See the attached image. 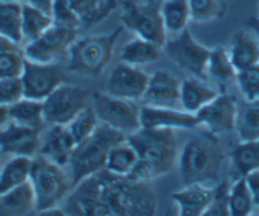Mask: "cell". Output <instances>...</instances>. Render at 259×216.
Here are the masks:
<instances>
[{
    "instance_id": "d6a6232c",
    "label": "cell",
    "mask_w": 259,
    "mask_h": 216,
    "mask_svg": "<svg viewBox=\"0 0 259 216\" xmlns=\"http://www.w3.org/2000/svg\"><path fill=\"white\" fill-rule=\"evenodd\" d=\"M23 4L21 2H0V35L23 44Z\"/></svg>"
},
{
    "instance_id": "44dd1931",
    "label": "cell",
    "mask_w": 259,
    "mask_h": 216,
    "mask_svg": "<svg viewBox=\"0 0 259 216\" xmlns=\"http://www.w3.org/2000/svg\"><path fill=\"white\" fill-rule=\"evenodd\" d=\"M36 214V197L30 180L0 196V216Z\"/></svg>"
},
{
    "instance_id": "e0dca14e",
    "label": "cell",
    "mask_w": 259,
    "mask_h": 216,
    "mask_svg": "<svg viewBox=\"0 0 259 216\" xmlns=\"http://www.w3.org/2000/svg\"><path fill=\"white\" fill-rule=\"evenodd\" d=\"M74 147L76 140L71 135L68 124H47L41 132L38 154L61 166H68Z\"/></svg>"
},
{
    "instance_id": "836d02e7",
    "label": "cell",
    "mask_w": 259,
    "mask_h": 216,
    "mask_svg": "<svg viewBox=\"0 0 259 216\" xmlns=\"http://www.w3.org/2000/svg\"><path fill=\"white\" fill-rule=\"evenodd\" d=\"M230 216H249L254 211V201L252 194L249 190L247 180L245 177H235L232 182V189H230Z\"/></svg>"
},
{
    "instance_id": "7a4b0ae2",
    "label": "cell",
    "mask_w": 259,
    "mask_h": 216,
    "mask_svg": "<svg viewBox=\"0 0 259 216\" xmlns=\"http://www.w3.org/2000/svg\"><path fill=\"white\" fill-rule=\"evenodd\" d=\"M225 163V151L216 134L200 130L192 135L178 154V175L183 185L189 184H216L221 166Z\"/></svg>"
},
{
    "instance_id": "8992f818",
    "label": "cell",
    "mask_w": 259,
    "mask_h": 216,
    "mask_svg": "<svg viewBox=\"0 0 259 216\" xmlns=\"http://www.w3.org/2000/svg\"><path fill=\"white\" fill-rule=\"evenodd\" d=\"M123 26L116 28L107 35H92L85 38H76L69 47V71L87 74V76H99L107 64L111 62Z\"/></svg>"
},
{
    "instance_id": "1f68e13d",
    "label": "cell",
    "mask_w": 259,
    "mask_h": 216,
    "mask_svg": "<svg viewBox=\"0 0 259 216\" xmlns=\"http://www.w3.org/2000/svg\"><path fill=\"white\" fill-rule=\"evenodd\" d=\"M137 161H139V152H137V149L133 147L128 140H123V142L116 144L109 151L106 169L114 173V175L128 177L130 171L133 169V166L137 164Z\"/></svg>"
},
{
    "instance_id": "6da1fadb",
    "label": "cell",
    "mask_w": 259,
    "mask_h": 216,
    "mask_svg": "<svg viewBox=\"0 0 259 216\" xmlns=\"http://www.w3.org/2000/svg\"><path fill=\"white\" fill-rule=\"evenodd\" d=\"M62 209L85 216H152L157 213V196L150 182L102 169L74 185Z\"/></svg>"
},
{
    "instance_id": "f35d334b",
    "label": "cell",
    "mask_w": 259,
    "mask_h": 216,
    "mask_svg": "<svg viewBox=\"0 0 259 216\" xmlns=\"http://www.w3.org/2000/svg\"><path fill=\"white\" fill-rule=\"evenodd\" d=\"M232 178H227V180H221L214 185L212 189V199L207 206L206 213L207 216H230V207H228V201H230V189H232Z\"/></svg>"
},
{
    "instance_id": "4316f807",
    "label": "cell",
    "mask_w": 259,
    "mask_h": 216,
    "mask_svg": "<svg viewBox=\"0 0 259 216\" xmlns=\"http://www.w3.org/2000/svg\"><path fill=\"white\" fill-rule=\"evenodd\" d=\"M237 68L230 59L228 49L214 47L211 49L209 61H207V78L218 87H227L237 80Z\"/></svg>"
},
{
    "instance_id": "4dcf8cb0",
    "label": "cell",
    "mask_w": 259,
    "mask_h": 216,
    "mask_svg": "<svg viewBox=\"0 0 259 216\" xmlns=\"http://www.w3.org/2000/svg\"><path fill=\"white\" fill-rule=\"evenodd\" d=\"M54 24V19L49 12L33 7L30 4H23V21H21V30H23V40L31 41L44 35Z\"/></svg>"
},
{
    "instance_id": "ee69618b",
    "label": "cell",
    "mask_w": 259,
    "mask_h": 216,
    "mask_svg": "<svg viewBox=\"0 0 259 216\" xmlns=\"http://www.w3.org/2000/svg\"><path fill=\"white\" fill-rule=\"evenodd\" d=\"M9 123V109L4 106H0V130Z\"/></svg>"
},
{
    "instance_id": "8fae6325",
    "label": "cell",
    "mask_w": 259,
    "mask_h": 216,
    "mask_svg": "<svg viewBox=\"0 0 259 216\" xmlns=\"http://www.w3.org/2000/svg\"><path fill=\"white\" fill-rule=\"evenodd\" d=\"M78 30L54 23L44 35L24 45L26 59L35 62H56L69 52V47L76 41Z\"/></svg>"
},
{
    "instance_id": "f1b7e54d",
    "label": "cell",
    "mask_w": 259,
    "mask_h": 216,
    "mask_svg": "<svg viewBox=\"0 0 259 216\" xmlns=\"http://www.w3.org/2000/svg\"><path fill=\"white\" fill-rule=\"evenodd\" d=\"M80 14L83 28H90L104 21L118 6V0H69Z\"/></svg>"
},
{
    "instance_id": "d590c367",
    "label": "cell",
    "mask_w": 259,
    "mask_h": 216,
    "mask_svg": "<svg viewBox=\"0 0 259 216\" xmlns=\"http://www.w3.org/2000/svg\"><path fill=\"white\" fill-rule=\"evenodd\" d=\"M99 124H100V119L97 113H95V109L92 106H87L81 113H78L68 123V128L71 132V135H73V139L76 140V144H80L97 130Z\"/></svg>"
},
{
    "instance_id": "8d00e7d4",
    "label": "cell",
    "mask_w": 259,
    "mask_h": 216,
    "mask_svg": "<svg viewBox=\"0 0 259 216\" xmlns=\"http://www.w3.org/2000/svg\"><path fill=\"white\" fill-rule=\"evenodd\" d=\"M190 16L195 23L220 19L225 14V6L221 0H189Z\"/></svg>"
},
{
    "instance_id": "3957f363",
    "label": "cell",
    "mask_w": 259,
    "mask_h": 216,
    "mask_svg": "<svg viewBox=\"0 0 259 216\" xmlns=\"http://www.w3.org/2000/svg\"><path fill=\"white\" fill-rule=\"evenodd\" d=\"M123 140H126V135L100 123L97 130L89 139L76 144L69 163L66 166L73 187L80 184L81 180H85L87 177L106 169L109 151Z\"/></svg>"
},
{
    "instance_id": "cb8c5ba5",
    "label": "cell",
    "mask_w": 259,
    "mask_h": 216,
    "mask_svg": "<svg viewBox=\"0 0 259 216\" xmlns=\"http://www.w3.org/2000/svg\"><path fill=\"white\" fill-rule=\"evenodd\" d=\"M33 157L9 156L0 166V196L30 180Z\"/></svg>"
},
{
    "instance_id": "2e32d148",
    "label": "cell",
    "mask_w": 259,
    "mask_h": 216,
    "mask_svg": "<svg viewBox=\"0 0 259 216\" xmlns=\"http://www.w3.org/2000/svg\"><path fill=\"white\" fill-rule=\"evenodd\" d=\"M142 128H173V130H195L199 128L197 116L177 107L140 106Z\"/></svg>"
},
{
    "instance_id": "ba28073f",
    "label": "cell",
    "mask_w": 259,
    "mask_h": 216,
    "mask_svg": "<svg viewBox=\"0 0 259 216\" xmlns=\"http://www.w3.org/2000/svg\"><path fill=\"white\" fill-rule=\"evenodd\" d=\"M92 107L97 113L100 123L114 128L124 135H132L140 130V106L135 101L121 99L111 94H92Z\"/></svg>"
},
{
    "instance_id": "e575fe53",
    "label": "cell",
    "mask_w": 259,
    "mask_h": 216,
    "mask_svg": "<svg viewBox=\"0 0 259 216\" xmlns=\"http://www.w3.org/2000/svg\"><path fill=\"white\" fill-rule=\"evenodd\" d=\"M235 130L239 134V140L259 139V101L247 102L244 107H239Z\"/></svg>"
},
{
    "instance_id": "277c9868",
    "label": "cell",
    "mask_w": 259,
    "mask_h": 216,
    "mask_svg": "<svg viewBox=\"0 0 259 216\" xmlns=\"http://www.w3.org/2000/svg\"><path fill=\"white\" fill-rule=\"evenodd\" d=\"M126 140L139 152V159L149 168L150 175L159 178L178 163V140L173 128H140Z\"/></svg>"
},
{
    "instance_id": "52a82bcc",
    "label": "cell",
    "mask_w": 259,
    "mask_h": 216,
    "mask_svg": "<svg viewBox=\"0 0 259 216\" xmlns=\"http://www.w3.org/2000/svg\"><path fill=\"white\" fill-rule=\"evenodd\" d=\"M121 23L137 36L154 41L161 47H164L166 40H168V31H166L164 19H162L161 6L156 0H147V2L126 0L123 4Z\"/></svg>"
},
{
    "instance_id": "60d3db41",
    "label": "cell",
    "mask_w": 259,
    "mask_h": 216,
    "mask_svg": "<svg viewBox=\"0 0 259 216\" xmlns=\"http://www.w3.org/2000/svg\"><path fill=\"white\" fill-rule=\"evenodd\" d=\"M24 97L21 78H0V106L9 107Z\"/></svg>"
},
{
    "instance_id": "f546056e",
    "label": "cell",
    "mask_w": 259,
    "mask_h": 216,
    "mask_svg": "<svg viewBox=\"0 0 259 216\" xmlns=\"http://www.w3.org/2000/svg\"><path fill=\"white\" fill-rule=\"evenodd\" d=\"M161 12L168 35L183 31L192 21L189 0H162Z\"/></svg>"
},
{
    "instance_id": "ac0fdd59",
    "label": "cell",
    "mask_w": 259,
    "mask_h": 216,
    "mask_svg": "<svg viewBox=\"0 0 259 216\" xmlns=\"http://www.w3.org/2000/svg\"><path fill=\"white\" fill-rule=\"evenodd\" d=\"M180 89H182V81L175 74L166 69H157L150 74L147 90L142 97V104L177 107V104H180Z\"/></svg>"
},
{
    "instance_id": "74e56055",
    "label": "cell",
    "mask_w": 259,
    "mask_h": 216,
    "mask_svg": "<svg viewBox=\"0 0 259 216\" xmlns=\"http://www.w3.org/2000/svg\"><path fill=\"white\" fill-rule=\"evenodd\" d=\"M237 87L245 102L259 101V62L237 73Z\"/></svg>"
},
{
    "instance_id": "ffe728a7",
    "label": "cell",
    "mask_w": 259,
    "mask_h": 216,
    "mask_svg": "<svg viewBox=\"0 0 259 216\" xmlns=\"http://www.w3.org/2000/svg\"><path fill=\"white\" fill-rule=\"evenodd\" d=\"M228 54L237 71L245 69L259 62V36L254 31L239 30L232 36L228 45Z\"/></svg>"
},
{
    "instance_id": "bcb514c9",
    "label": "cell",
    "mask_w": 259,
    "mask_h": 216,
    "mask_svg": "<svg viewBox=\"0 0 259 216\" xmlns=\"http://www.w3.org/2000/svg\"><path fill=\"white\" fill-rule=\"evenodd\" d=\"M4 157H6V154H4L2 149H0V166H2V163H4V161H6V159H4Z\"/></svg>"
},
{
    "instance_id": "7dc6e473",
    "label": "cell",
    "mask_w": 259,
    "mask_h": 216,
    "mask_svg": "<svg viewBox=\"0 0 259 216\" xmlns=\"http://www.w3.org/2000/svg\"><path fill=\"white\" fill-rule=\"evenodd\" d=\"M0 2H21V4H24V0H0Z\"/></svg>"
},
{
    "instance_id": "603a6c76",
    "label": "cell",
    "mask_w": 259,
    "mask_h": 216,
    "mask_svg": "<svg viewBox=\"0 0 259 216\" xmlns=\"http://www.w3.org/2000/svg\"><path fill=\"white\" fill-rule=\"evenodd\" d=\"M232 173L235 177H247L250 171L259 169V139L239 140L230 152Z\"/></svg>"
},
{
    "instance_id": "d6986e66",
    "label": "cell",
    "mask_w": 259,
    "mask_h": 216,
    "mask_svg": "<svg viewBox=\"0 0 259 216\" xmlns=\"http://www.w3.org/2000/svg\"><path fill=\"white\" fill-rule=\"evenodd\" d=\"M212 185L206 184H189L183 189L171 194V199L177 204L180 216H200L206 213L212 199Z\"/></svg>"
},
{
    "instance_id": "30bf717a",
    "label": "cell",
    "mask_w": 259,
    "mask_h": 216,
    "mask_svg": "<svg viewBox=\"0 0 259 216\" xmlns=\"http://www.w3.org/2000/svg\"><path fill=\"white\" fill-rule=\"evenodd\" d=\"M92 95L78 85L62 83L44 101L47 124H68L78 113L89 106Z\"/></svg>"
},
{
    "instance_id": "484cf974",
    "label": "cell",
    "mask_w": 259,
    "mask_h": 216,
    "mask_svg": "<svg viewBox=\"0 0 259 216\" xmlns=\"http://www.w3.org/2000/svg\"><path fill=\"white\" fill-rule=\"evenodd\" d=\"M9 109V121L24 124L33 128H45V114H44V101L23 97L21 101L7 107Z\"/></svg>"
},
{
    "instance_id": "7402d4cb",
    "label": "cell",
    "mask_w": 259,
    "mask_h": 216,
    "mask_svg": "<svg viewBox=\"0 0 259 216\" xmlns=\"http://www.w3.org/2000/svg\"><path fill=\"white\" fill-rule=\"evenodd\" d=\"M218 95L216 89L207 85L204 80L195 76L185 78L182 81V89H180V106L187 113L195 114L197 111L202 109L206 104H209L212 99Z\"/></svg>"
},
{
    "instance_id": "9c48e42d",
    "label": "cell",
    "mask_w": 259,
    "mask_h": 216,
    "mask_svg": "<svg viewBox=\"0 0 259 216\" xmlns=\"http://www.w3.org/2000/svg\"><path fill=\"white\" fill-rule=\"evenodd\" d=\"M162 51L180 69L200 80H207V61L211 49L199 44L187 28L177 33L171 40H166Z\"/></svg>"
},
{
    "instance_id": "d4e9b609",
    "label": "cell",
    "mask_w": 259,
    "mask_h": 216,
    "mask_svg": "<svg viewBox=\"0 0 259 216\" xmlns=\"http://www.w3.org/2000/svg\"><path fill=\"white\" fill-rule=\"evenodd\" d=\"M24 64L26 56L21 44L0 35V78H21Z\"/></svg>"
},
{
    "instance_id": "4fadbf2b",
    "label": "cell",
    "mask_w": 259,
    "mask_h": 216,
    "mask_svg": "<svg viewBox=\"0 0 259 216\" xmlns=\"http://www.w3.org/2000/svg\"><path fill=\"white\" fill-rule=\"evenodd\" d=\"M200 128L212 132L216 135L230 134L237 128L239 104L228 94H218L214 99L195 113Z\"/></svg>"
},
{
    "instance_id": "f6af8a7d",
    "label": "cell",
    "mask_w": 259,
    "mask_h": 216,
    "mask_svg": "<svg viewBox=\"0 0 259 216\" xmlns=\"http://www.w3.org/2000/svg\"><path fill=\"white\" fill-rule=\"evenodd\" d=\"M247 28L259 36V18H249L247 19Z\"/></svg>"
},
{
    "instance_id": "7c38bea8",
    "label": "cell",
    "mask_w": 259,
    "mask_h": 216,
    "mask_svg": "<svg viewBox=\"0 0 259 216\" xmlns=\"http://www.w3.org/2000/svg\"><path fill=\"white\" fill-rule=\"evenodd\" d=\"M21 81L24 97L45 101L57 87L64 83V73L56 62H35L26 59Z\"/></svg>"
},
{
    "instance_id": "ab89813d",
    "label": "cell",
    "mask_w": 259,
    "mask_h": 216,
    "mask_svg": "<svg viewBox=\"0 0 259 216\" xmlns=\"http://www.w3.org/2000/svg\"><path fill=\"white\" fill-rule=\"evenodd\" d=\"M50 16H52L54 23L61 24V26L74 28V30H80V28H83L80 14H78L76 9L71 6L69 0H54Z\"/></svg>"
},
{
    "instance_id": "5b68a950",
    "label": "cell",
    "mask_w": 259,
    "mask_h": 216,
    "mask_svg": "<svg viewBox=\"0 0 259 216\" xmlns=\"http://www.w3.org/2000/svg\"><path fill=\"white\" fill-rule=\"evenodd\" d=\"M30 184L36 197V214L57 207L73 190L66 166L54 163L40 154H36L31 161Z\"/></svg>"
},
{
    "instance_id": "c3c4849f",
    "label": "cell",
    "mask_w": 259,
    "mask_h": 216,
    "mask_svg": "<svg viewBox=\"0 0 259 216\" xmlns=\"http://www.w3.org/2000/svg\"><path fill=\"white\" fill-rule=\"evenodd\" d=\"M257 18H259V16H257Z\"/></svg>"
},
{
    "instance_id": "83f0119b",
    "label": "cell",
    "mask_w": 259,
    "mask_h": 216,
    "mask_svg": "<svg viewBox=\"0 0 259 216\" xmlns=\"http://www.w3.org/2000/svg\"><path fill=\"white\" fill-rule=\"evenodd\" d=\"M161 54H162L161 45L137 36V38H133L132 41H128L124 45L123 51L119 54V59L133 66H145L156 62L161 57Z\"/></svg>"
},
{
    "instance_id": "9a60e30c",
    "label": "cell",
    "mask_w": 259,
    "mask_h": 216,
    "mask_svg": "<svg viewBox=\"0 0 259 216\" xmlns=\"http://www.w3.org/2000/svg\"><path fill=\"white\" fill-rule=\"evenodd\" d=\"M44 128L24 126L9 121L0 130V149L6 156L35 157L40 151Z\"/></svg>"
},
{
    "instance_id": "7bdbcfd3",
    "label": "cell",
    "mask_w": 259,
    "mask_h": 216,
    "mask_svg": "<svg viewBox=\"0 0 259 216\" xmlns=\"http://www.w3.org/2000/svg\"><path fill=\"white\" fill-rule=\"evenodd\" d=\"M24 4H30V6H33V7H38V9L50 14L52 6H54V0H24Z\"/></svg>"
},
{
    "instance_id": "5bb4252c",
    "label": "cell",
    "mask_w": 259,
    "mask_h": 216,
    "mask_svg": "<svg viewBox=\"0 0 259 216\" xmlns=\"http://www.w3.org/2000/svg\"><path fill=\"white\" fill-rule=\"evenodd\" d=\"M149 78L150 74L140 69V66H133L121 61L118 66L112 68L109 78H107L106 92L116 95V97L139 102L147 90Z\"/></svg>"
},
{
    "instance_id": "b9f144b4",
    "label": "cell",
    "mask_w": 259,
    "mask_h": 216,
    "mask_svg": "<svg viewBox=\"0 0 259 216\" xmlns=\"http://www.w3.org/2000/svg\"><path fill=\"white\" fill-rule=\"evenodd\" d=\"M245 180H247L249 190H250V194H252L254 206L259 207V169H256V171H250L249 175L245 177Z\"/></svg>"
}]
</instances>
